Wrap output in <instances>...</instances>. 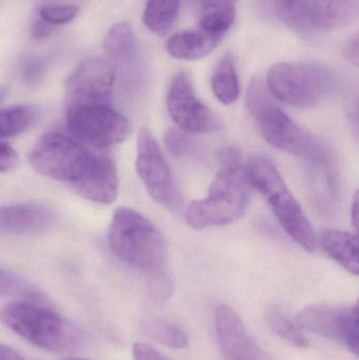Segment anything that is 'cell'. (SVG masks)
Returning a JSON list of instances; mask_svg holds the SVG:
<instances>
[{
  "instance_id": "obj_1",
  "label": "cell",
  "mask_w": 359,
  "mask_h": 360,
  "mask_svg": "<svg viewBox=\"0 0 359 360\" xmlns=\"http://www.w3.org/2000/svg\"><path fill=\"white\" fill-rule=\"evenodd\" d=\"M247 105L268 143L313 166L330 162L324 146L295 124L275 103L267 82L261 76L253 78L249 86Z\"/></svg>"
},
{
  "instance_id": "obj_2",
  "label": "cell",
  "mask_w": 359,
  "mask_h": 360,
  "mask_svg": "<svg viewBox=\"0 0 359 360\" xmlns=\"http://www.w3.org/2000/svg\"><path fill=\"white\" fill-rule=\"evenodd\" d=\"M0 321L19 338L46 352H73L84 342L79 328L38 302L6 304L0 310Z\"/></svg>"
},
{
  "instance_id": "obj_3",
  "label": "cell",
  "mask_w": 359,
  "mask_h": 360,
  "mask_svg": "<svg viewBox=\"0 0 359 360\" xmlns=\"http://www.w3.org/2000/svg\"><path fill=\"white\" fill-rule=\"evenodd\" d=\"M109 243L122 262L143 272L155 274L166 262L164 235L153 222L135 210H116L110 224Z\"/></svg>"
},
{
  "instance_id": "obj_4",
  "label": "cell",
  "mask_w": 359,
  "mask_h": 360,
  "mask_svg": "<svg viewBox=\"0 0 359 360\" xmlns=\"http://www.w3.org/2000/svg\"><path fill=\"white\" fill-rule=\"evenodd\" d=\"M244 171L251 186L263 195L287 234L308 252L315 251V231L276 167L266 158H256L248 162Z\"/></svg>"
},
{
  "instance_id": "obj_5",
  "label": "cell",
  "mask_w": 359,
  "mask_h": 360,
  "mask_svg": "<svg viewBox=\"0 0 359 360\" xmlns=\"http://www.w3.org/2000/svg\"><path fill=\"white\" fill-rule=\"evenodd\" d=\"M251 184L244 168L221 167L211 184L208 196L190 203L185 220L192 228H214L226 226L240 219L250 200Z\"/></svg>"
},
{
  "instance_id": "obj_6",
  "label": "cell",
  "mask_w": 359,
  "mask_h": 360,
  "mask_svg": "<svg viewBox=\"0 0 359 360\" xmlns=\"http://www.w3.org/2000/svg\"><path fill=\"white\" fill-rule=\"evenodd\" d=\"M266 82L274 98L301 109L318 105L334 88L332 73L313 63H276Z\"/></svg>"
},
{
  "instance_id": "obj_7",
  "label": "cell",
  "mask_w": 359,
  "mask_h": 360,
  "mask_svg": "<svg viewBox=\"0 0 359 360\" xmlns=\"http://www.w3.org/2000/svg\"><path fill=\"white\" fill-rule=\"evenodd\" d=\"M95 156L75 139L53 132L34 146L30 164L44 176L74 186L90 170Z\"/></svg>"
},
{
  "instance_id": "obj_8",
  "label": "cell",
  "mask_w": 359,
  "mask_h": 360,
  "mask_svg": "<svg viewBox=\"0 0 359 360\" xmlns=\"http://www.w3.org/2000/svg\"><path fill=\"white\" fill-rule=\"evenodd\" d=\"M65 107L67 130L79 143L105 149L122 143L130 135V122L112 103Z\"/></svg>"
},
{
  "instance_id": "obj_9",
  "label": "cell",
  "mask_w": 359,
  "mask_h": 360,
  "mask_svg": "<svg viewBox=\"0 0 359 360\" xmlns=\"http://www.w3.org/2000/svg\"><path fill=\"white\" fill-rule=\"evenodd\" d=\"M297 325L301 330L337 342L358 355V307L311 304L299 311Z\"/></svg>"
},
{
  "instance_id": "obj_10",
  "label": "cell",
  "mask_w": 359,
  "mask_h": 360,
  "mask_svg": "<svg viewBox=\"0 0 359 360\" xmlns=\"http://www.w3.org/2000/svg\"><path fill=\"white\" fill-rule=\"evenodd\" d=\"M136 170L153 200L171 210L179 207L181 193L172 170L155 137L145 128L137 139Z\"/></svg>"
},
{
  "instance_id": "obj_11",
  "label": "cell",
  "mask_w": 359,
  "mask_h": 360,
  "mask_svg": "<svg viewBox=\"0 0 359 360\" xmlns=\"http://www.w3.org/2000/svg\"><path fill=\"white\" fill-rule=\"evenodd\" d=\"M167 109L177 127L190 134H210L221 129V120L197 98L185 72L173 78L167 94Z\"/></svg>"
},
{
  "instance_id": "obj_12",
  "label": "cell",
  "mask_w": 359,
  "mask_h": 360,
  "mask_svg": "<svg viewBox=\"0 0 359 360\" xmlns=\"http://www.w3.org/2000/svg\"><path fill=\"white\" fill-rule=\"evenodd\" d=\"M116 77L109 59H84L65 82V105L112 103Z\"/></svg>"
},
{
  "instance_id": "obj_13",
  "label": "cell",
  "mask_w": 359,
  "mask_h": 360,
  "mask_svg": "<svg viewBox=\"0 0 359 360\" xmlns=\"http://www.w3.org/2000/svg\"><path fill=\"white\" fill-rule=\"evenodd\" d=\"M274 10L285 25L299 35H316L337 23L330 2L322 0H273Z\"/></svg>"
},
{
  "instance_id": "obj_14",
  "label": "cell",
  "mask_w": 359,
  "mask_h": 360,
  "mask_svg": "<svg viewBox=\"0 0 359 360\" xmlns=\"http://www.w3.org/2000/svg\"><path fill=\"white\" fill-rule=\"evenodd\" d=\"M215 328L223 360H266L263 351L231 307L221 304L216 309Z\"/></svg>"
},
{
  "instance_id": "obj_15",
  "label": "cell",
  "mask_w": 359,
  "mask_h": 360,
  "mask_svg": "<svg viewBox=\"0 0 359 360\" xmlns=\"http://www.w3.org/2000/svg\"><path fill=\"white\" fill-rule=\"evenodd\" d=\"M103 48L109 60L115 65L116 74L119 72L126 86L133 84L138 72L141 53L130 25L126 22L114 25L105 36Z\"/></svg>"
},
{
  "instance_id": "obj_16",
  "label": "cell",
  "mask_w": 359,
  "mask_h": 360,
  "mask_svg": "<svg viewBox=\"0 0 359 360\" xmlns=\"http://www.w3.org/2000/svg\"><path fill=\"white\" fill-rule=\"evenodd\" d=\"M72 188L84 198L101 205H111L119 190L117 170L113 160L107 155L95 156L90 170Z\"/></svg>"
},
{
  "instance_id": "obj_17",
  "label": "cell",
  "mask_w": 359,
  "mask_h": 360,
  "mask_svg": "<svg viewBox=\"0 0 359 360\" xmlns=\"http://www.w3.org/2000/svg\"><path fill=\"white\" fill-rule=\"evenodd\" d=\"M55 213L44 205H12L0 207V231L31 234L46 230L54 222Z\"/></svg>"
},
{
  "instance_id": "obj_18",
  "label": "cell",
  "mask_w": 359,
  "mask_h": 360,
  "mask_svg": "<svg viewBox=\"0 0 359 360\" xmlns=\"http://www.w3.org/2000/svg\"><path fill=\"white\" fill-rule=\"evenodd\" d=\"M221 34L208 33L202 30H187L169 38L167 51L181 60H197L210 54L223 40Z\"/></svg>"
},
{
  "instance_id": "obj_19",
  "label": "cell",
  "mask_w": 359,
  "mask_h": 360,
  "mask_svg": "<svg viewBox=\"0 0 359 360\" xmlns=\"http://www.w3.org/2000/svg\"><path fill=\"white\" fill-rule=\"evenodd\" d=\"M322 251L348 272L358 275V238L353 233L325 230L318 237Z\"/></svg>"
},
{
  "instance_id": "obj_20",
  "label": "cell",
  "mask_w": 359,
  "mask_h": 360,
  "mask_svg": "<svg viewBox=\"0 0 359 360\" xmlns=\"http://www.w3.org/2000/svg\"><path fill=\"white\" fill-rule=\"evenodd\" d=\"M215 97L223 105H232L240 97V80L235 61L231 54L225 55L215 68L211 77Z\"/></svg>"
},
{
  "instance_id": "obj_21",
  "label": "cell",
  "mask_w": 359,
  "mask_h": 360,
  "mask_svg": "<svg viewBox=\"0 0 359 360\" xmlns=\"http://www.w3.org/2000/svg\"><path fill=\"white\" fill-rule=\"evenodd\" d=\"M181 11V0H148L143 11L145 27L158 35H164L174 27Z\"/></svg>"
},
{
  "instance_id": "obj_22",
  "label": "cell",
  "mask_w": 359,
  "mask_h": 360,
  "mask_svg": "<svg viewBox=\"0 0 359 360\" xmlns=\"http://www.w3.org/2000/svg\"><path fill=\"white\" fill-rule=\"evenodd\" d=\"M266 321L270 329L292 346L299 349L309 347V340L303 333V330L292 321L290 316L278 306H272L266 313Z\"/></svg>"
},
{
  "instance_id": "obj_23",
  "label": "cell",
  "mask_w": 359,
  "mask_h": 360,
  "mask_svg": "<svg viewBox=\"0 0 359 360\" xmlns=\"http://www.w3.org/2000/svg\"><path fill=\"white\" fill-rule=\"evenodd\" d=\"M38 111L33 105H17L0 110V139L16 136L35 122Z\"/></svg>"
},
{
  "instance_id": "obj_24",
  "label": "cell",
  "mask_w": 359,
  "mask_h": 360,
  "mask_svg": "<svg viewBox=\"0 0 359 360\" xmlns=\"http://www.w3.org/2000/svg\"><path fill=\"white\" fill-rule=\"evenodd\" d=\"M143 329L156 342L168 348L183 350L189 345V338L185 331L164 319H149L143 325Z\"/></svg>"
},
{
  "instance_id": "obj_25",
  "label": "cell",
  "mask_w": 359,
  "mask_h": 360,
  "mask_svg": "<svg viewBox=\"0 0 359 360\" xmlns=\"http://www.w3.org/2000/svg\"><path fill=\"white\" fill-rule=\"evenodd\" d=\"M0 296L22 298L30 302L44 300V296L35 287L15 273L0 268Z\"/></svg>"
},
{
  "instance_id": "obj_26",
  "label": "cell",
  "mask_w": 359,
  "mask_h": 360,
  "mask_svg": "<svg viewBox=\"0 0 359 360\" xmlns=\"http://www.w3.org/2000/svg\"><path fill=\"white\" fill-rule=\"evenodd\" d=\"M235 17L234 6L208 11L200 19V27L208 33L225 35L233 25Z\"/></svg>"
},
{
  "instance_id": "obj_27",
  "label": "cell",
  "mask_w": 359,
  "mask_h": 360,
  "mask_svg": "<svg viewBox=\"0 0 359 360\" xmlns=\"http://www.w3.org/2000/svg\"><path fill=\"white\" fill-rule=\"evenodd\" d=\"M78 13L79 8L74 4H44L38 11V18L57 27L71 22Z\"/></svg>"
},
{
  "instance_id": "obj_28",
  "label": "cell",
  "mask_w": 359,
  "mask_h": 360,
  "mask_svg": "<svg viewBox=\"0 0 359 360\" xmlns=\"http://www.w3.org/2000/svg\"><path fill=\"white\" fill-rule=\"evenodd\" d=\"M166 143L169 151L176 158L191 155L195 150V141L188 136V133L181 129H172L166 135Z\"/></svg>"
},
{
  "instance_id": "obj_29",
  "label": "cell",
  "mask_w": 359,
  "mask_h": 360,
  "mask_svg": "<svg viewBox=\"0 0 359 360\" xmlns=\"http://www.w3.org/2000/svg\"><path fill=\"white\" fill-rule=\"evenodd\" d=\"M48 61L42 57H30L22 65V78L30 86H36L44 80L48 72Z\"/></svg>"
},
{
  "instance_id": "obj_30",
  "label": "cell",
  "mask_w": 359,
  "mask_h": 360,
  "mask_svg": "<svg viewBox=\"0 0 359 360\" xmlns=\"http://www.w3.org/2000/svg\"><path fill=\"white\" fill-rule=\"evenodd\" d=\"M173 285L170 278L166 275L155 273L150 283V293L156 300H164L172 294Z\"/></svg>"
},
{
  "instance_id": "obj_31",
  "label": "cell",
  "mask_w": 359,
  "mask_h": 360,
  "mask_svg": "<svg viewBox=\"0 0 359 360\" xmlns=\"http://www.w3.org/2000/svg\"><path fill=\"white\" fill-rule=\"evenodd\" d=\"M19 158L8 143H0V172H11L18 166Z\"/></svg>"
},
{
  "instance_id": "obj_32",
  "label": "cell",
  "mask_w": 359,
  "mask_h": 360,
  "mask_svg": "<svg viewBox=\"0 0 359 360\" xmlns=\"http://www.w3.org/2000/svg\"><path fill=\"white\" fill-rule=\"evenodd\" d=\"M132 355L134 360H169L153 347L143 342L133 345Z\"/></svg>"
},
{
  "instance_id": "obj_33",
  "label": "cell",
  "mask_w": 359,
  "mask_h": 360,
  "mask_svg": "<svg viewBox=\"0 0 359 360\" xmlns=\"http://www.w3.org/2000/svg\"><path fill=\"white\" fill-rule=\"evenodd\" d=\"M56 27L44 22L40 18L36 19L32 25L31 35L34 40H44L54 33Z\"/></svg>"
},
{
  "instance_id": "obj_34",
  "label": "cell",
  "mask_w": 359,
  "mask_h": 360,
  "mask_svg": "<svg viewBox=\"0 0 359 360\" xmlns=\"http://www.w3.org/2000/svg\"><path fill=\"white\" fill-rule=\"evenodd\" d=\"M345 56L350 63L354 65H358V36L355 35L346 44Z\"/></svg>"
},
{
  "instance_id": "obj_35",
  "label": "cell",
  "mask_w": 359,
  "mask_h": 360,
  "mask_svg": "<svg viewBox=\"0 0 359 360\" xmlns=\"http://www.w3.org/2000/svg\"><path fill=\"white\" fill-rule=\"evenodd\" d=\"M0 360H25L16 350L0 344Z\"/></svg>"
},
{
  "instance_id": "obj_36",
  "label": "cell",
  "mask_w": 359,
  "mask_h": 360,
  "mask_svg": "<svg viewBox=\"0 0 359 360\" xmlns=\"http://www.w3.org/2000/svg\"><path fill=\"white\" fill-rule=\"evenodd\" d=\"M351 220L353 222L354 228L358 229V196L355 194L351 207Z\"/></svg>"
},
{
  "instance_id": "obj_37",
  "label": "cell",
  "mask_w": 359,
  "mask_h": 360,
  "mask_svg": "<svg viewBox=\"0 0 359 360\" xmlns=\"http://www.w3.org/2000/svg\"><path fill=\"white\" fill-rule=\"evenodd\" d=\"M63 360H89V359H67Z\"/></svg>"
}]
</instances>
